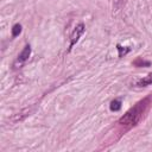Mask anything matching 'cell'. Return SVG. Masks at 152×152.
Here are the masks:
<instances>
[{
    "label": "cell",
    "mask_w": 152,
    "mask_h": 152,
    "mask_svg": "<svg viewBox=\"0 0 152 152\" xmlns=\"http://www.w3.org/2000/svg\"><path fill=\"white\" fill-rule=\"evenodd\" d=\"M109 108H110V110H113V112L120 110V108H121V101H120V100H113V101L110 102Z\"/></svg>",
    "instance_id": "277c9868"
},
{
    "label": "cell",
    "mask_w": 152,
    "mask_h": 152,
    "mask_svg": "<svg viewBox=\"0 0 152 152\" xmlns=\"http://www.w3.org/2000/svg\"><path fill=\"white\" fill-rule=\"evenodd\" d=\"M145 107H146V101H141V102L137 103V106H134L133 108H131V109L119 120V124L125 125V126L135 125V124L140 120V118H141V115H142V113H144V110H145Z\"/></svg>",
    "instance_id": "6da1fadb"
},
{
    "label": "cell",
    "mask_w": 152,
    "mask_h": 152,
    "mask_svg": "<svg viewBox=\"0 0 152 152\" xmlns=\"http://www.w3.org/2000/svg\"><path fill=\"white\" fill-rule=\"evenodd\" d=\"M141 83H142V84H146V83H152V74H151V75H150V76H148V77H147L145 81H142Z\"/></svg>",
    "instance_id": "ba28073f"
},
{
    "label": "cell",
    "mask_w": 152,
    "mask_h": 152,
    "mask_svg": "<svg viewBox=\"0 0 152 152\" xmlns=\"http://www.w3.org/2000/svg\"><path fill=\"white\" fill-rule=\"evenodd\" d=\"M134 64L137 65V66H140V65H150V62H145V61H142V59H138V61H135L134 62Z\"/></svg>",
    "instance_id": "52a82bcc"
},
{
    "label": "cell",
    "mask_w": 152,
    "mask_h": 152,
    "mask_svg": "<svg viewBox=\"0 0 152 152\" xmlns=\"http://www.w3.org/2000/svg\"><path fill=\"white\" fill-rule=\"evenodd\" d=\"M20 32H21V25L20 24H15L13 26V28H12V36L13 37H17Z\"/></svg>",
    "instance_id": "8992f818"
},
{
    "label": "cell",
    "mask_w": 152,
    "mask_h": 152,
    "mask_svg": "<svg viewBox=\"0 0 152 152\" xmlns=\"http://www.w3.org/2000/svg\"><path fill=\"white\" fill-rule=\"evenodd\" d=\"M116 49H118V51H119V57H122V56H125L127 52H129V51H131V49H129V48L121 46L120 44L116 46Z\"/></svg>",
    "instance_id": "5b68a950"
},
{
    "label": "cell",
    "mask_w": 152,
    "mask_h": 152,
    "mask_svg": "<svg viewBox=\"0 0 152 152\" xmlns=\"http://www.w3.org/2000/svg\"><path fill=\"white\" fill-rule=\"evenodd\" d=\"M30 53H31V46H30V45H26V46L23 49V51L19 53V56H18V62H19V63H23V62H25L26 59H28Z\"/></svg>",
    "instance_id": "3957f363"
},
{
    "label": "cell",
    "mask_w": 152,
    "mask_h": 152,
    "mask_svg": "<svg viewBox=\"0 0 152 152\" xmlns=\"http://www.w3.org/2000/svg\"><path fill=\"white\" fill-rule=\"evenodd\" d=\"M84 24L83 23H80L78 25H76V27L74 28V31H72V33H71V36H70V49L77 43V40L80 39V37L83 34V32H84Z\"/></svg>",
    "instance_id": "7a4b0ae2"
}]
</instances>
